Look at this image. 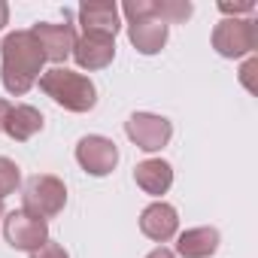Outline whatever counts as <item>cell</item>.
<instances>
[{
	"mask_svg": "<svg viewBox=\"0 0 258 258\" xmlns=\"http://www.w3.org/2000/svg\"><path fill=\"white\" fill-rule=\"evenodd\" d=\"M4 234L10 240L13 249H37L49 240V228H46V219L28 213V210H19V213H10L7 222H4Z\"/></svg>",
	"mask_w": 258,
	"mask_h": 258,
	"instance_id": "obj_7",
	"label": "cell"
},
{
	"mask_svg": "<svg viewBox=\"0 0 258 258\" xmlns=\"http://www.w3.org/2000/svg\"><path fill=\"white\" fill-rule=\"evenodd\" d=\"M258 43V28L252 19H222L213 31V49L225 58L249 55Z\"/></svg>",
	"mask_w": 258,
	"mask_h": 258,
	"instance_id": "obj_5",
	"label": "cell"
},
{
	"mask_svg": "<svg viewBox=\"0 0 258 258\" xmlns=\"http://www.w3.org/2000/svg\"><path fill=\"white\" fill-rule=\"evenodd\" d=\"M31 258H70V255L64 252V246H61V243H55V240H46L43 246H37V249L31 252Z\"/></svg>",
	"mask_w": 258,
	"mask_h": 258,
	"instance_id": "obj_18",
	"label": "cell"
},
{
	"mask_svg": "<svg viewBox=\"0 0 258 258\" xmlns=\"http://www.w3.org/2000/svg\"><path fill=\"white\" fill-rule=\"evenodd\" d=\"M140 228H143V234H146L149 240L164 243V240H170V237L176 234V228H179L176 210H173L170 204H152V207L143 210V216H140Z\"/></svg>",
	"mask_w": 258,
	"mask_h": 258,
	"instance_id": "obj_12",
	"label": "cell"
},
{
	"mask_svg": "<svg viewBox=\"0 0 258 258\" xmlns=\"http://www.w3.org/2000/svg\"><path fill=\"white\" fill-rule=\"evenodd\" d=\"M10 109H13V103H7V100H0V131H4V121H7Z\"/></svg>",
	"mask_w": 258,
	"mask_h": 258,
	"instance_id": "obj_20",
	"label": "cell"
},
{
	"mask_svg": "<svg viewBox=\"0 0 258 258\" xmlns=\"http://www.w3.org/2000/svg\"><path fill=\"white\" fill-rule=\"evenodd\" d=\"M115 55V40L112 37H94V34H82L73 46V58L79 67L85 70H100L112 61Z\"/></svg>",
	"mask_w": 258,
	"mask_h": 258,
	"instance_id": "obj_11",
	"label": "cell"
},
{
	"mask_svg": "<svg viewBox=\"0 0 258 258\" xmlns=\"http://www.w3.org/2000/svg\"><path fill=\"white\" fill-rule=\"evenodd\" d=\"M34 37L40 40L43 46V55L46 61H64L67 55H73V46H76V31L73 25H52V22H40L31 28Z\"/></svg>",
	"mask_w": 258,
	"mask_h": 258,
	"instance_id": "obj_9",
	"label": "cell"
},
{
	"mask_svg": "<svg viewBox=\"0 0 258 258\" xmlns=\"http://www.w3.org/2000/svg\"><path fill=\"white\" fill-rule=\"evenodd\" d=\"M155 16L164 25H179L191 16V4H185V0H155Z\"/></svg>",
	"mask_w": 258,
	"mask_h": 258,
	"instance_id": "obj_16",
	"label": "cell"
},
{
	"mask_svg": "<svg viewBox=\"0 0 258 258\" xmlns=\"http://www.w3.org/2000/svg\"><path fill=\"white\" fill-rule=\"evenodd\" d=\"M7 22H10V7L4 4V0H0V28H4Z\"/></svg>",
	"mask_w": 258,
	"mask_h": 258,
	"instance_id": "obj_22",
	"label": "cell"
},
{
	"mask_svg": "<svg viewBox=\"0 0 258 258\" xmlns=\"http://www.w3.org/2000/svg\"><path fill=\"white\" fill-rule=\"evenodd\" d=\"M19 179H22V173H19L16 161H10V158L0 155V204H4V198H7V195H13V191H16Z\"/></svg>",
	"mask_w": 258,
	"mask_h": 258,
	"instance_id": "obj_17",
	"label": "cell"
},
{
	"mask_svg": "<svg viewBox=\"0 0 258 258\" xmlns=\"http://www.w3.org/2000/svg\"><path fill=\"white\" fill-rule=\"evenodd\" d=\"M134 179H137V185H140L146 195H164V191L170 188V182H173V170H170L167 161L152 158V161L137 164Z\"/></svg>",
	"mask_w": 258,
	"mask_h": 258,
	"instance_id": "obj_14",
	"label": "cell"
},
{
	"mask_svg": "<svg viewBox=\"0 0 258 258\" xmlns=\"http://www.w3.org/2000/svg\"><path fill=\"white\" fill-rule=\"evenodd\" d=\"M76 161L85 167V173L91 176H106L115 164H118V149L112 140L100 137V134H88L79 140L76 146Z\"/></svg>",
	"mask_w": 258,
	"mask_h": 258,
	"instance_id": "obj_8",
	"label": "cell"
},
{
	"mask_svg": "<svg viewBox=\"0 0 258 258\" xmlns=\"http://www.w3.org/2000/svg\"><path fill=\"white\" fill-rule=\"evenodd\" d=\"M216 249H219V231L216 228H191L176 243V252L182 258H210Z\"/></svg>",
	"mask_w": 258,
	"mask_h": 258,
	"instance_id": "obj_15",
	"label": "cell"
},
{
	"mask_svg": "<svg viewBox=\"0 0 258 258\" xmlns=\"http://www.w3.org/2000/svg\"><path fill=\"white\" fill-rule=\"evenodd\" d=\"M40 88L55 100L61 103L64 109L70 112H88L94 103H97V88L88 76L82 73H73L67 67H52L40 76Z\"/></svg>",
	"mask_w": 258,
	"mask_h": 258,
	"instance_id": "obj_2",
	"label": "cell"
},
{
	"mask_svg": "<svg viewBox=\"0 0 258 258\" xmlns=\"http://www.w3.org/2000/svg\"><path fill=\"white\" fill-rule=\"evenodd\" d=\"M127 137L137 143V149L143 152H155L161 146H167L170 134H173V124L164 115H152V112H134L124 124Z\"/></svg>",
	"mask_w": 258,
	"mask_h": 258,
	"instance_id": "obj_6",
	"label": "cell"
},
{
	"mask_svg": "<svg viewBox=\"0 0 258 258\" xmlns=\"http://www.w3.org/2000/svg\"><path fill=\"white\" fill-rule=\"evenodd\" d=\"M121 13L127 16V37L137 46V52H161V46L167 43V25L155 16V0H127Z\"/></svg>",
	"mask_w": 258,
	"mask_h": 258,
	"instance_id": "obj_3",
	"label": "cell"
},
{
	"mask_svg": "<svg viewBox=\"0 0 258 258\" xmlns=\"http://www.w3.org/2000/svg\"><path fill=\"white\" fill-rule=\"evenodd\" d=\"M4 64H0V76H4V88L10 94H28L34 82L43 76V46L34 37V31H13L7 34L4 46H0Z\"/></svg>",
	"mask_w": 258,
	"mask_h": 258,
	"instance_id": "obj_1",
	"label": "cell"
},
{
	"mask_svg": "<svg viewBox=\"0 0 258 258\" xmlns=\"http://www.w3.org/2000/svg\"><path fill=\"white\" fill-rule=\"evenodd\" d=\"M79 25L85 34L94 37H112L118 31V7L109 4V0H91V4L79 7Z\"/></svg>",
	"mask_w": 258,
	"mask_h": 258,
	"instance_id": "obj_10",
	"label": "cell"
},
{
	"mask_svg": "<svg viewBox=\"0 0 258 258\" xmlns=\"http://www.w3.org/2000/svg\"><path fill=\"white\" fill-rule=\"evenodd\" d=\"M146 258H176V255H173L170 249H164V246H161V249H155V252H149Z\"/></svg>",
	"mask_w": 258,
	"mask_h": 258,
	"instance_id": "obj_21",
	"label": "cell"
},
{
	"mask_svg": "<svg viewBox=\"0 0 258 258\" xmlns=\"http://www.w3.org/2000/svg\"><path fill=\"white\" fill-rule=\"evenodd\" d=\"M0 213H4V204H0Z\"/></svg>",
	"mask_w": 258,
	"mask_h": 258,
	"instance_id": "obj_23",
	"label": "cell"
},
{
	"mask_svg": "<svg viewBox=\"0 0 258 258\" xmlns=\"http://www.w3.org/2000/svg\"><path fill=\"white\" fill-rule=\"evenodd\" d=\"M219 10H222L225 16H234V19H237V13H252L255 4H252V0H243V4H219Z\"/></svg>",
	"mask_w": 258,
	"mask_h": 258,
	"instance_id": "obj_19",
	"label": "cell"
},
{
	"mask_svg": "<svg viewBox=\"0 0 258 258\" xmlns=\"http://www.w3.org/2000/svg\"><path fill=\"white\" fill-rule=\"evenodd\" d=\"M40 127H43V112L34 109V106H28V103L13 106L10 115H7V121H4V131H7L13 140H19V143L31 140Z\"/></svg>",
	"mask_w": 258,
	"mask_h": 258,
	"instance_id": "obj_13",
	"label": "cell"
},
{
	"mask_svg": "<svg viewBox=\"0 0 258 258\" xmlns=\"http://www.w3.org/2000/svg\"><path fill=\"white\" fill-rule=\"evenodd\" d=\"M22 210L40 216V219H52L64 210L67 204V188L58 176H49V173H34L28 182H25V195H22Z\"/></svg>",
	"mask_w": 258,
	"mask_h": 258,
	"instance_id": "obj_4",
	"label": "cell"
}]
</instances>
